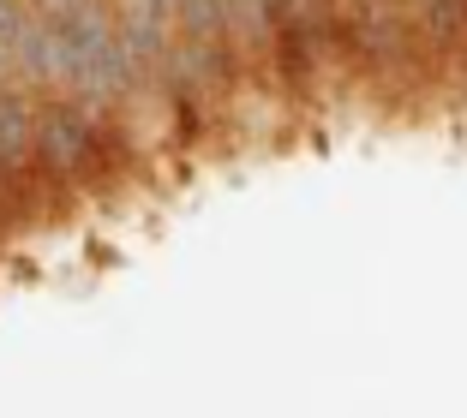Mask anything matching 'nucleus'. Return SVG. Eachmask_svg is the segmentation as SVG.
Here are the masks:
<instances>
[{
    "mask_svg": "<svg viewBox=\"0 0 467 418\" xmlns=\"http://www.w3.org/2000/svg\"><path fill=\"white\" fill-rule=\"evenodd\" d=\"M30 162L60 198L72 191H109L132 162V144L114 126L109 108H90L78 96H42L36 132H30Z\"/></svg>",
    "mask_w": 467,
    "mask_h": 418,
    "instance_id": "nucleus-1",
    "label": "nucleus"
},
{
    "mask_svg": "<svg viewBox=\"0 0 467 418\" xmlns=\"http://www.w3.org/2000/svg\"><path fill=\"white\" fill-rule=\"evenodd\" d=\"M48 36H55V90L60 96H78V102L109 108V114H120L138 96L109 0H78V6L55 13Z\"/></svg>",
    "mask_w": 467,
    "mask_h": 418,
    "instance_id": "nucleus-2",
    "label": "nucleus"
},
{
    "mask_svg": "<svg viewBox=\"0 0 467 418\" xmlns=\"http://www.w3.org/2000/svg\"><path fill=\"white\" fill-rule=\"evenodd\" d=\"M30 132H36V102L25 84H0V179L30 174Z\"/></svg>",
    "mask_w": 467,
    "mask_h": 418,
    "instance_id": "nucleus-3",
    "label": "nucleus"
},
{
    "mask_svg": "<svg viewBox=\"0 0 467 418\" xmlns=\"http://www.w3.org/2000/svg\"><path fill=\"white\" fill-rule=\"evenodd\" d=\"M138 6H156V13H168V18H174V6H180V0H138Z\"/></svg>",
    "mask_w": 467,
    "mask_h": 418,
    "instance_id": "nucleus-4",
    "label": "nucleus"
}]
</instances>
